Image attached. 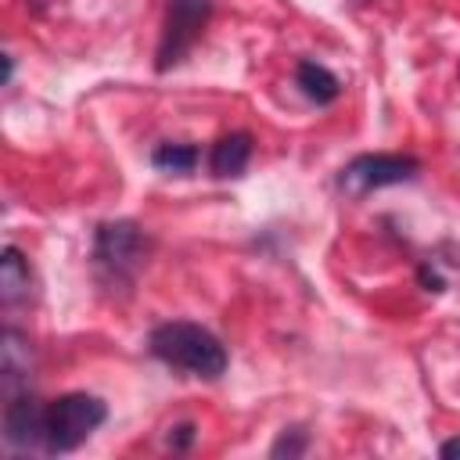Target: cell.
<instances>
[{
	"label": "cell",
	"mask_w": 460,
	"mask_h": 460,
	"mask_svg": "<svg viewBox=\"0 0 460 460\" xmlns=\"http://www.w3.org/2000/svg\"><path fill=\"white\" fill-rule=\"evenodd\" d=\"M108 420V406L97 395L86 392H68L47 406V435L43 449L47 453H72L79 449L101 424Z\"/></svg>",
	"instance_id": "cell-3"
},
{
	"label": "cell",
	"mask_w": 460,
	"mask_h": 460,
	"mask_svg": "<svg viewBox=\"0 0 460 460\" xmlns=\"http://www.w3.org/2000/svg\"><path fill=\"white\" fill-rule=\"evenodd\" d=\"M11 75H14V61H11L7 54H4V86L11 83Z\"/></svg>",
	"instance_id": "cell-14"
},
{
	"label": "cell",
	"mask_w": 460,
	"mask_h": 460,
	"mask_svg": "<svg viewBox=\"0 0 460 460\" xmlns=\"http://www.w3.org/2000/svg\"><path fill=\"white\" fill-rule=\"evenodd\" d=\"M212 4L208 0H169L165 7V22H162V40H158V72L180 65L190 47L201 40L205 25H208Z\"/></svg>",
	"instance_id": "cell-4"
},
{
	"label": "cell",
	"mask_w": 460,
	"mask_h": 460,
	"mask_svg": "<svg viewBox=\"0 0 460 460\" xmlns=\"http://www.w3.org/2000/svg\"><path fill=\"white\" fill-rule=\"evenodd\" d=\"M295 83H298V90H302L309 101H316V104H331V101L341 93L338 75H334L331 68L316 65V61H298V68H295Z\"/></svg>",
	"instance_id": "cell-10"
},
{
	"label": "cell",
	"mask_w": 460,
	"mask_h": 460,
	"mask_svg": "<svg viewBox=\"0 0 460 460\" xmlns=\"http://www.w3.org/2000/svg\"><path fill=\"white\" fill-rule=\"evenodd\" d=\"M302 453H305V431H298V428L284 431L270 449V456H302Z\"/></svg>",
	"instance_id": "cell-12"
},
{
	"label": "cell",
	"mask_w": 460,
	"mask_h": 460,
	"mask_svg": "<svg viewBox=\"0 0 460 460\" xmlns=\"http://www.w3.org/2000/svg\"><path fill=\"white\" fill-rule=\"evenodd\" d=\"M43 435H47V406L29 392L7 395L4 442L11 449H36V446H43Z\"/></svg>",
	"instance_id": "cell-6"
},
{
	"label": "cell",
	"mask_w": 460,
	"mask_h": 460,
	"mask_svg": "<svg viewBox=\"0 0 460 460\" xmlns=\"http://www.w3.org/2000/svg\"><path fill=\"white\" fill-rule=\"evenodd\" d=\"M151 162H155V169H162V172H194V165H198V147H194V144H162V147H155Z\"/></svg>",
	"instance_id": "cell-11"
},
{
	"label": "cell",
	"mask_w": 460,
	"mask_h": 460,
	"mask_svg": "<svg viewBox=\"0 0 460 460\" xmlns=\"http://www.w3.org/2000/svg\"><path fill=\"white\" fill-rule=\"evenodd\" d=\"M147 345H151V352H155L165 367H172V370H180V374H190V377H205V381L223 377V374H226V363H230L223 341H219L208 327L190 323V320L158 323V327L151 331Z\"/></svg>",
	"instance_id": "cell-1"
},
{
	"label": "cell",
	"mask_w": 460,
	"mask_h": 460,
	"mask_svg": "<svg viewBox=\"0 0 460 460\" xmlns=\"http://www.w3.org/2000/svg\"><path fill=\"white\" fill-rule=\"evenodd\" d=\"M147 252H151L147 234L129 219L101 223L93 234V266L104 284H119V288L133 284V277L147 262Z\"/></svg>",
	"instance_id": "cell-2"
},
{
	"label": "cell",
	"mask_w": 460,
	"mask_h": 460,
	"mask_svg": "<svg viewBox=\"0 0 460 460\" xmlns=\"http://www.w3.org/2000/svg\"><path fill=\"white\" fill-rule=\"evenodd\" d=\"M438 453H442L446 460H456V456H460V438H449V442H442V446H438Z\"/></svg>",
	"instance_id": "cell-13"
},
{
	"label": "cell",
	"mask_w": 460,
	"mask_h": 460,
	"mask_svg": "<svg viewBox=\"0 0 460 460\" xmlns=\"http://www.w3.org/2000/svg\"><path fill=\"white\" fill-rule=\"evenodd\" d=\"M29 377H32V349H29V338L18 334L14 327H4L0 331V385H4V395H18L29 388Z\"/></svg>",
	"instance_id": "cell-7"
},
{
	"label": "cell",
	"mask_w": 460,
	"mask_h": 460,
	"mask_svg": "<svg viewBox=\"0 0 460 460\" xmlns=\"http://www.w3.org/2000/svg\"><path fill=\"white\" fill-rule=\"evenodd\" d=\"M252 162V137L248 133H226L212 144V155H208V169L216 176H241Z\"/></svg>",
	"instance_id": "cell-8"
},
{
	"label": "cell",
	"mask_w": 460,
	"mask_h": 460,
	"mask_svg": "<svg viewBox=\"0 0 460 460\" xmlns=\"http://www.w3.org/2000/svg\"><path fill=\"white\" fill-rule=\"evenodd\" d=\"M29 288H32L29 262H25V255L14 244H7L4 255H0V298L7 305H14V302L29 298Z\"/></svg>",
	"instance_id": "cell-9"
},
{
	"label": "cell",
	"mask_w": 460,
	"mask_h": 460,
	"mask_svg": "<svg viewBox=\"0 0 460 460\" xmlns=\"http://www.w3.org/2000/svg\"><path fill=\"white\" fill-rule=\"evenodd\" d=\"M420 172V162L410 158V155H359L352 158L345 169H341V187L349 194H370V190H381V187H395V183H406Z\"/></svg>",
	"instance_id": "cell-5"
}]
</instances>
